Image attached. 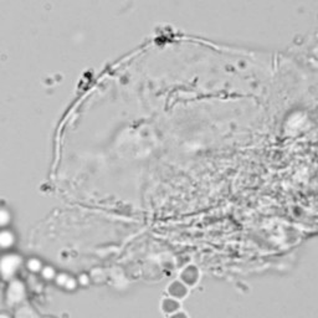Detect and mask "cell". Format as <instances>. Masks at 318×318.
<instances>
[{
    "instance_id": "obj_1",
    "label": "cell",
    "mask_w": 318,
    "mask_h": 318,
    "mask_svg": "<svg viewBox=\"0 0 318 318\" xmlns=\"http://www.w3.org/2000/svg\"><path fill=\"white\" fill-rule=\"evenodd\" d=\"M23 259L16 254H8L0 259V275L4 280H11L20 268Z\"/></svg>"
},
{
    "instance_id": "obj_2",
    "label": "cell",
    "mask_w": 318,
    "mask_h": 318,
    "mask_svg": "<svg viewBox=\"0 0 318 318\" xmlns=\"http://www.w3.org/2000/svg\"><path fill=\"white\" fill-rule=\"evenodd\" d=\"M15 243V236L9 230H1L0 231V248L10 249Z\"/></svg>"
},
{
    "instance_id": "obj_3",
    "label": "cell",
    "mask_w": 318,
    "mask_h": 318,
    "mask_svg": "<svg viewBox=\"0 0 318 318\" xmlns=\"http://www.w3.org/2000/svg\"><path fill=\"white\" fill-rule=\"evenodd\" d=\"M10 290H9V300L11 301H19L24 296V286L18 281H14L10 285Z\"/></svg>"
},
{
    "instance_id": "obj_4",
    "label": "cell",
    "mask_w": 318,
    "mask_h": 318,
    "mask_svg": "<svg viewBox=\"0 0 318 318\" xmlns=\"http://www.w3.org/2000/svg\"><path fill=\"white\" fill-rule=\"evenodd\" d=\"M11 220V215L8 210L0 209V227L8 226Z\"/></svg>"
},
{
    "instance_id": "obj_5",
    "label": "cell",
    "mask_w": 318,
    "mask_h": 318,
    "mask_svg": "<svg viewBox=\"0 0 318 318\" xmlns=\"http://www.w3.org/2000/svg\"><path fill=\"white\" fill-rule=\"evenodd\" d=\"M28 268L31 272H40L41 268H43V264L39 259H30L28 261Z\"/></svg>"
},
{
    "instance_id": "obj_6",
    "label": "cell",
    "mask_w": 318,
    "mask_h": 318,
    "mask_svg": "<svg viewBox=\"0 0 318 318\" xmlns=\"http://www.w3.org/2000/svg\"><path fill=\"white\" fill-rule=\"evenodd\" d=\"M40 272L45 280H53V278L56 277L55 270H53V267H51V266H43Z\"/></svg>"
},
{
    "instance_id": "obj_7",
    "label": "cell",
    "mask_w": 318,
    "mask_h": 318,
    "mask_svg": "<svg viewBox=\"0 0 318 318\" xmlns=\"http://www.w3.org/2000/svg\"><path fill=\"white\" fill-rule=\"evenodd\" d=\"M76 285H77V281H76L73 277H70V276H68L67 281H66V283L63 287L67 288V290H75Z\"/></svg>"
},
{
    "instance_id": "obj_8",
    "label": "cell",
    "mask_w": 318,
    "mask_h": 318,
    "mask_svg": "<svg viewBox=\"0 0 318 318\" xmlns=\"http://www.w3.org/2000/svg\"><path fill=\"white\" fill-rule=\"evenodd\" d=\"M67 278H68L67 275H58V276H56V282H57V285H60V286H65Z\"/></svg>"
}]
</instances>
